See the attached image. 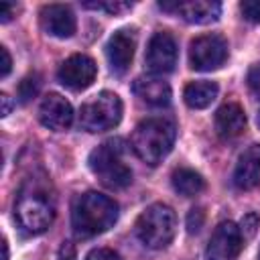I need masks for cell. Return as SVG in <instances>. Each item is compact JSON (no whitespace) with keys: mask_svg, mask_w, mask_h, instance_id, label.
<instances>
[{"mask_svg":"<svg viewBox=\"0 0 260 260\" xmlns=\"http://www.w3.org/2000/svg\"><path fill=\"white\" fill-rule=\"evenodd\" d=\"M136 234L146 248H167L177 234V215L173 207L165 203L148 205L136 219Z\"/></svg>","mask_w":260,"mask_h":260,"instance_id":"277c9868","label":"cell"},{"mask_svg":"<svg viewBox=\"0 0 260 260\" xmlns=\"http://www.w3.org/2000/svg\"><path fill=\"white\" fill-rule=\"evenodd\" d=\"M217 83L215 81H191L185 91H183V98H185V104L193 110H203L207 106H211V102L217 98Z\"/></svg>","mask_w":260,"mask_h":260,"instance_id":"ac0fdd59","label":"cell"},{"mask_svg":"<svg viewBox=\"0 0 260 260\" xmlns=\"http://www.w3.org/2000/svg\"><path fill=\"white\" fill-rule=\"evenodd\" d=\"M0 106H2L0 116H2V118H4V116H8V114H10V110H12V100H10V95H8V93H0Z\"/></svg>","mask_w":260,"mask_h":260,"instance_id":"f546056e","label":"cell"},{"mask_svg":"<svg viewBox=\"0 0 260 260\" xmlns=\"http://www.w3.org/2000/svg\"><path fill=\"white\" fill-rule=\"evenodd\" d=\"M134 95L152 108H165L171 104V85L158 75H144L132 83Z\"/></svg>","mask_w":260,"mask_h":260,"instance_id":"2e32d148","label":"cell"},{"mask_svg":"<svg viewBox=\"0 0 260 260\" xmlns=\"http://www.w3.org/2000/svg\"><path fill=\"white\" fill-rule=\"evenodd\" d=\"M85 260H122V258H120L118 252H114V250H110V248H93V250L85 256Z\"/></svg>","mask_w":260,"mask_h":260,"instance_id":"d4e9b609","label":"cell"},{"mask_svg":"<svg viewBox=\"0 0 260 260\" xmlns=\"http://www.w3.org/2000/svg\"><path fill=\"white\" fill-rule=\"evenodd\" d=\"M244 238L234 221H221L209 238L205 248V260H236L242 252Z\"/></svg>","mask_w":260,"mask_h":260,"instance_id":"ba28073f","label":"cell"},{"mask_svg":"<svg viewBox=\"0 0 260 260\" xmlns=\"http://www.w3.org/2000/svg\"><path fill=\"white\" fill-rule=\"evenodd\" d=\"M258 124H260V114H258Z\"/></svg>","mask_w":260,"mask_h":260,"instance_id":"1f68e13d","label":"cell"},{"mask_svg":"<svg viewBox=\"0 0 260 260\" xmlns=\"http://www.w3.org/2000/svg\"><path fill=\"white\" fill-rule=\"evenodd\" d=\"M95 75H98L95 61L91 57H87V55H81V53L71 55L69 59H65L61 63L59 71H57L59 81L65 87L73 89V91H81V89L89 87L93 83Z\"/></svg>","mask_w":260,"mask_h":260,"instance_id":"30bf717a","label":"cell"},{"mask_svg":"<svg viewBox=\"0 0 260 260\" xmlns=\"http://www.w3.org/2000/svg\"><path fill=\"white\" fill-rule=\"evenodd\" d=\"M57 260H77V254H75V246H73L71 242H63V244H61V248H59Z\"/></svg>","mask_w":260,"mask_h":260,"instance_id":"83f0119b","label":"cell"},{"mask_svg":"<svg viewBox=\"0 0 260 260\" xmlns=\"http://www.w3.org/2000/svg\"><path fill=\"white\" fill-rule=\"evenodd\" d=\"M0 59H2L0 61V77H6L12 69V57H10L6 47H0Z\"/></svg>","mask_w":260,"mask_h":260,"instance_id":"4316f807","label":"cell"},{"mask_svg":"<svg viewBox=\"0 0 260 260\" xmlns=\"http://www.w3.org/2000/svg\"><path fill=\"white\" fill-rule=\"evenodd\" d=\"M228 59V41L221 35H201L189 45V63L197 71H215Z\"/></svg>","mask_w":260,"mask_h":260,"instance_id":"52a82bcc","label":"cell"},{"mask_svg":"<svg viewBox=\"0 0 260 260\" xmlns=\"http://www.w3.org/2000/svg\"><path fill=\"white\" fill-rule=\"evenodd\" d=\"M39 85H41V81H39V77H37V75L22 79V81H20V85H18L20 102H22V104H26L30 98H35V95H37V91H39Z\"/></svg>","mask_w":260,"mask_h":260,"instance_id":"44dd1931","label":"cell"},{"mask_svg":"<svg viewBox=\"0 0 260 260\" xmlns=\"http://www.w3.org/2000/svg\"><path fill=\"white\" fill-rule=\"evenodd\" d=\"M134 51H136V30L134 28L116 30L106 45V57H108L110 69L116 75H124L134 59Z\"/></svg>","mask_w":260,"mask_h":260,"instance_id":"8fae6325","label":"cell"},{"mask_svg":"<svg viewBox=\"0 0 260 260\" xmlns=\"http://www.w3.org/2000/svg\"><path fill=\"white\" fill-rule=\"evenodd\" d=\"M258 221H260V217H258L256 213H248V215H244V217H242V223H240L238 228H240V232H242V238H244V240H246V238H252V236L256 234Z\"/></svg>","mask_w":260,"mask_h":260,"instance_id":"cb8c5ba5","label":"cell"},{"mask_svg":"<svg viewBox=\"0 0 260 260\" xmlns=\"http://www.w3.org/2000/svg\"><path fill=\"white\" fill-rule=\"evenodd\" d=\"M248 87L260 100V63L250 67V71H248Z\"/></svg>","mask_w":260,"mask_h":260,"instance_id":"484cf974","label":"cell"},{"mask_svg":"<svg viewBox=\"0 0 260 260\" xmlns=\"http://www.w3.org/2000/svg\"><path fill=\"white\" fill-rule=\"evenodd\" d=\"M39 120L45 128L55 130V132H63L73 122V108L63 95L49 93L43 98V102L39 106Z\"/></svg>","mask_w":260,"mask_h":260,"instance_id":"4fadbf2b","label":"cell"},{"mask_svg":"<svg viewBox=\"0 0 260 260\" xmlns=\"http://www.w3.org/2000/svg\"><path fill=\"white\" fill-rule=\"evenodd\" d=\"M122 100L114 91H100L79 110V126L87 132L112 130L122 120Z\"/></svg>","mask_w":260,"mask_h":260,"instance_id":"8992f818","label":"cell"},{"mask_svg":"<svg viewBox=\"0 0 260 260\" xmlns=\"http://www.w3.org/2000/svg\"><path fill=\"white\" fill-rule=\"evenodd\" d=\"M83 6L87 8H98V10H106L108 14H120L132 8V2H120V0H108V2H85Z\"/></svg>","mask_w":260,"mask_h":260,"instance_id":"ffe728a7","label":"cell"},{"mask_svg":"<svg viewBox=\"0 0 260 260\" xmlns=\"http://www.w3.org/2000/svg\"><path fill=\"white\" fill-rule=\"evenodd\" d=\"M118 219V205L112 197L87 191L73 201L71 228L79 238H91L108 232Z\"/></svg>","mask_w":260,"mask_h":260,"instance_id":"6da1fadb","label":"cell"},{"mask_svg":"<svg viewBox=\"0 0 260 260\" xmlns=\"http://www.w3.org/2000/svg\"><path fill=\"white\" fill-rule=\"evenodd\" d=\"M246 128V114L240 104L228 102L215 112V130L221 138H236Z\"/></svg>","mask_w":260,"mask_h":260,"instance_id":"e0dca14e","label":"cell"},{"mask_svg":"<svg viewBox=\"0 0 260 260\" xmlns=\"http://www.w3.org/2000/svg\"><path fill=\"white\" fill-rule=\"evenodd\" d=\"M171 183H173V189L183 197H193L201 193L205 187L203 177L193 169H177L171 177Z\"/></svg>","mask_w":260,"mask_h":260,"instance_id":"d6986e66","label":"cell"},{"mask_svg":"<svg viewBox=\"0 0 260 260\" xmlns=\"http://www.w3.org/2000/svg\"><path fill=\"white\" fill-rule=\"evenodd\" d=\"M16 12L14 4H0V22H8Z\"/></svg>","mask_w":260,"mask_h":260,"instance_id":"f1b7e54d","label":"cell"},{"mask_svg":"<svg viewBox=\"0 0 260 260\" xmlns=\"http://www.w3.org/2000/svg\"><path fill=\"white\" fill-rule=\"evenodd\" d=\"M175 124L167 118H146L132 132V150L150 167L162 162L175 144Z\"/></svg>","mask_w":260,"mask_h":260,"instance_id":"7a4b0ae2","label":"cell"},{"mask_svg":"<svg viewBox=\"0 0 260 260\" xmlns=\"http://www.w3.org/2000/svg\"><path fill=\"white\" fill-rule=\"evenodd\" d=\"M177 43L173 39L171 32H154L148 41V47H146V67L150 73L154 75H165V73H171L177 65Z\"/></svg>","mask_w":260,"mask_h":260,"instance_id":"9c48e42d","label":"cell"},{"mask_svg":"<svg viewBox=\"0 0 260 260\" xmlns=\"http://www.w3.org/2000/svg\"><path fill=\"white\" fill-rule=\"evenodd\" d=\"M122 140H106L89 154V169L93 175L100 177V181L110 189H124L132 183V171L122 160L124 152Z\"/></svg>","mask_w":260,"mask_h":260,"instance_id":"3957f363","label":"cell"},{"mask_svg":"<svg viewBox=\"0 0 260 260\" xmlns=\"http://www.w3.org/2000/svg\"><path fill=\"white\" fill-rule=\"evenodd\" d=\"M41 26L47 35L57 39H69L77 30L75 14L65 4H49L41 10Z\"/></svg>","mask_w":260,"mask_h":260,"instance_id":"5bb4252c","label":"cell"},{"mask_svg":"<svg viewBox=\"0 0 260 260\" xmlns=\"http://www.w3.org/2000/svg\"><path fill=\"white\" fill-rule=\"evenodd\" d=\"M232 179L242 191H250L260 185V144H252L240 154Z\"/></svg>","mask_w":260,"mask_h":260,"instance_id":"9a60e30c","label":"cell"},{"mask_svg":"<svg viewBox=\"0 0 260 260\" xmlns=\"http://www.w3.org/2000/svg\"><path fill=\"white\" fill-rule=\"evenodd\" d=\"M203 221H205L203 209H201V207H193V209L189 211V215H187V232H189V234L199 232L201 225H203Z\"/></svg>","mask_w":260,"mask_h":260,"instance_id":"603a6c76","label":"cell"},{"mask_svg":"<svg viewBox=\"0 0 260 260\" xmlns=\"http://www.w3.org/2000/svg\"><path fill=\"white\" fill-rule=\"evenodd\" d=\"M240 10L246 20L260 22V0H244V2H240Z\"/></svg>","mask_w":260,"mask_h":260,"instance_id":"7402d4cb","label":"cell"},{"mask_svg":"<svg viewBox=\"0 0 260 260\" xmlns=\"http://www.w3.org/2000/svg\"><path fill=\"white\" fill-rule=\"evenodd\" d=\"M158 8L179 14L185 22L191 24H209L215 22L221 14V4L215 0H187V2H158Z\"/></svg>","mask_w":260,"mask_h":260,"instance_id":"7c38bea8","label":"cell"},{"mask_svg":"<svg viewBox=\"0 0 260 260\" xmlns=\"http://www.w3.org/2000/svg\"><path fill=\"white\" fill-rule=\"evenodd\" d=\"M2 260H8V242L2 240Z\"/></svg>","mask_w":260,"mask_h":260,"instance_id":"4dcf8cb0","label":"cell"},{"mask_svg":"<svg viewBox=\"0 0 260 260\" xmlns=\"http://www.w3.org/2000/svg\"><path fill=\"white\" fill-rule=\"evenodd\" d=\"M14 209L20 228L28 234H43L53 223L55 217V205L51 197L37 187L22 189Z\"/></svg>","mask_w":260,"mask_h":260,"instance_id":"5b68a950","label":"cell"}]
</instances>
